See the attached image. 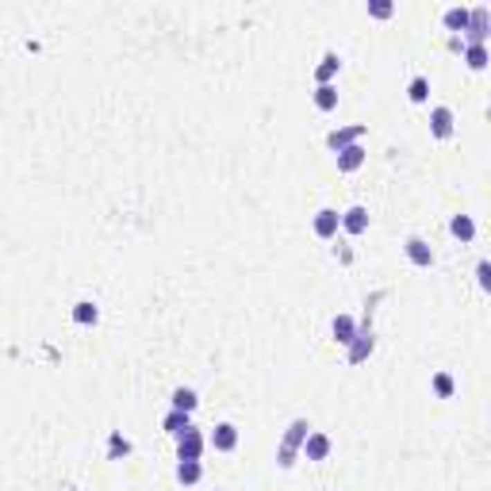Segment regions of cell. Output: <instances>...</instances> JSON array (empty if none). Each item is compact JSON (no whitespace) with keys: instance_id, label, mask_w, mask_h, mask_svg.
Listing matches in <instances>:
<instances>
[{"instance_id":"cell-1","label":"cell","mask_w":491,"mask_h":491,"mask_svg":"<svg viewBox=\"0 0 491 491\" xmlns=\"http://www.w3.org/2000/svg\"><path fill=\"white\" fill-rule=\"evenodd\" d=\"M311 434V426L303 422V418H296V422L288 426V434H284V445H280V465L288 468L292 465V457H296V449L303 445V438Z\"/></svg>"},{"instance_id":"cell-2","label":"cell","mask_w":491,"mask_h":491,"mask_svg":"<svg viewBox=\"0 0 491 491\" xmlns=\"http://www.w3.org/2000/svg\"><path fill=\"white\" fill-rule=\"evenodd\" d=\"M200 453H204V434L196 430V426L177 434V457L181 461H200Z\"/></svg>"},{"instance_id":"cell-3","label":"cell","mask_w":491,"mask_h":491,"mask_svg":"<svg viewBox=\"0 0 491 491\" xmlns=\"http://www.w3.org/2000/svg\"><path fill=\"white\" fill-rule=\"evenodd\" d=\"M468 42H483L488 39V31H491V12L488 8H472L468 12Z\"/></svg>"},{"instance_id":"cell-4","label":"cell","mask_w":491,"mask_h":491,"mask_svg":"<svg viewBox=\"0 0 491 491\" xmlns=\"http://www.w3.org/2000/svg\"><path fill=\"white\" fill-rule=\"evenodd\" d=\"M373 346H376V341H373V330H368V323H365L357 334H353V341H350V361H353V365H361V361L373 353Z\"/></svg>"},{"instance_id":"cell-5","label":"cell","mask_w":491,"mask_h":491,"mask_svg":"<svg viewBox=\"0 0 491 491\" xmlns=\"http://www.w3.org/2000/svg\"><path fill=\"white\" fill-rule=\"evenodd\" d=\"M361 166H365V146H361V142L338 150V169L341 173H353V169H361Z\"/></svg>"},{"instance_id":"cell-6","label":"cell","mask_w":491,"mask_h":491,"mask_svg":"<svg viewBox=\"0 0 491 491\" xmlns=\"http://www.w3.org/2000/svg\"><path fill=\"white\" fill-rule=\"evenodd\" d=\"M338 226H341V215L334 208H323L315 215V234H319V238H334V234H338Z\"/></svg>"},{"instance_id":"cell-7","label":"cell","mask_w":491,"mask_h":491,"mask_svg":"<svg viewBox=\"0 0 491 491\" xmlns=\"http://www.w3.org/2000/svg\"><path fill=\"white\" fill-rule=\"evenodd\" d=\"M211 445H215L219 453H231L234 445H238V430H234L231 422H219L215 434H211Z\"/></svg>"},{"instance_id":"cell-8","label":"cell","mask_w":491,"mask_h":491,"mask_svg":"<svg viewBox=\"0 0 491 491\" xmlns=\"http://www.w3.org/2000/svg\"><path fill=\"white\" fill-rule=\"evenodd\" d=\"M303 453H307V461H326L330 438H326V434H307V438H303Z\"/></svg>"},{"instance_id":"cell-9","label":"cell","mask_w":491,"mask_h":491,"mask_svg":"<svg viewBox=\"0 0 491 491\" xmlns=\"http://www.w3.org/2000/svg\"><path fill=\"white\" fill-rule=\"evenodd\" d=\"M407 258L415 261V265H422V269H430V265H434V250L426 246L422 238H407Z\"/></svg>"},{"instance_id":"cell-10","label":"cell","mask_w":491,"mask_h":491,"mask_svg":"<svg viewBox=\"0 0 491 491\" xmlns=\"http://www.w3.org/2000/svg\"><path fill=\"white\" fill-rule=\"evenodd\" d=\"M430 127H434L438 139H449V134H453V111L449 108H434L430 111Z\"/></svg>"},{"instance_id":"cell-11","label":"cell","mask_w":491,"mask_h":491,"mask_svg":"<svg viewBox=\"0 0 491 491\" xmlns=\"http://www.w3.org/2000/svg\"><path fill=\"white\" fill-rule=\"evenodd\" d=\"M341 226H346L350 234H365L368 231V211L365 208H350L346 215H341Z\"/></svg>"},{"instance_id":"cell-12","label":"cell","mask_w":491,"mask_h":491,"mask_svg":"<svg viewBox=\"0 0 491 491\" xmlns=\"http://www.w3.org/2000/svg\"><path fill=\"white\" fill-rule=\"evenodd\" d=\"M365 134V127H346V131H330V150H346V146H353V142Z\"/></svg>"},{"instance_id":"cell-13","label":"cell","mask_w":491,"mask_h":491,"mask_svg":"<svg viewBox=\"0 0 491 491\" xmlns=\"http://www.w3.org/2000/svg\"><path fill=\"white\" fill-rule=\"evenodd\" d=\"M315 108L319 111H334V108H338V89H334V84H319V89H315Z\"/></svg>"},{"instance_id":"cell-14","label":"cell","mask_w":491,"mask_h":491,"mask_svg":"<svg viewBox=\"0 0 491 491\" xmlns=\"http://www.w3.org/2000/svg\"><path fill=\"white\" fill-rule=\"evenodd\" d=\"M353 334H357V323H353L350 315H338V319H334V338H338L341 346H350Z\"/></svg>"},{"instance_id":"cell-15","label":"cell","mask_w":491,"mask_h":491,"mask_svg":"<svg viewBox=\"0 0 491 491\" xmlns=\"http://www.w3.org/2000/svg\"><path fill=\"white\" fill-rule=\"evenodd\" d=\"M196 403H200V400H196V391H192V388H177L173 391V411L192 415V411H196Z\"/></svg>"},{"instance_id":"cell-16","label":"cell","mask_w":491,"mask_h":491,"mask_svg":"<svg viewBox=\"0 0 491 491\" xmlns=\"http://www.w3.org/2000/svg\"><path fill=\"white\" fill-rule=\"evenodd\" d=\"M96 319H100V307H96V303H89V300H81L73 307V323H81V326H92L96 323Z\"/></svg>"},{"instance_id":"cell-17","label":"cell","mask_w":491,"mask_h":491,"mask_svg":"<svg viewBox=\"0 0 491 491\" xmlns=\"http://www.w3.org/2000/svg\"><path fill=\"white\" fill-rule=\"evenodd\" d=\"M338 69H341V58H338V54H326L323 66L315 69V81H319V84H330V77L338 73Z\"/></svg>"},{"instance_id":"cell-18","label":"cell","mask_w":491,"mask_h":491,"mask_svg":"<svg viewBox=\"0 0 491 491\" xmlns=\"http://www.w3.org/2000/svg\"><path fill=\"white\" fill-rule=\"evenodd\" d=\"M161 426H166V430L177 438V434H184V430L192 426V418L184 415V411H169V415H166V422H161Z\"/></svg>"},{"instance_id":"cell-19","label":"cell","mask_w":491,"mask_h":491,"mask_svg":"<svg viewBox=\"0 0 491 491\" xmlns=\"http://www.w3.org/2000/svg\"><path fill=\"white\" fill-rule=\"evenodd\" d=\"M200 476H204L200 461H181V465H177V480H181V483H196Z\"/></svg>"},{"instance_id":"cell-20","label":"cell","mask_w":491,"mask_h":491,"mask_svg":"<svg viewBox=\"0 0 491 491\" xmlns=\"http://www.w3.org/2000/svg\"><path fill=\"white\" fill-rule=\"evenodd\" d=\"M465 62H468L472 69H483V66H488V46H483V42H468Z\"/></svg>"},{"instance_id":"cell-21","label":"cell","mask_w":491,"mask_h":491,"mask_svg":"<svg viewBox=\"0 0 491 491\" xmlns=\"http://www.w3.org/2000/svg\"><path fill=\"white\" fill-rule=\"evenodd\" d=\"M449 231L453 234H457V238H472V234H476V223H472V219H468V215H453V223H449Z\"/></svg>"},{"instance_id":"cell-22","label":"cell","mask_w":491,"mask_h":491,"mask_svg":"<svg viewBox=\"0 0 491 491\" xmlns=\"http://www.w3.org/2000/svg\"><path fill=\"white\" fill-rule=\"evenodd\" d=\"M445 27L465 31V27H468V8H449V12H445Z\"/></svg>"},{"instance_id":"cell-23","label":"cell","mask_w":491,"mask_h":491,"mask_svg":"<svg viewBox=\"0 0 491 491\" xmlns=\"http://www.w3.org/2000/svg\"><path fill=\"white\" fill-rule=\"evenodd\" d=\"M407 96L415 104H422L426 96H430V81H426V77H415V81H411V89H407Z\"/></svg>"},{"instance_id":"cell-24","label":"cell","mask_w":491,"mask_h":491,"mask_svg":"<svg viewBox=\"0 0 491 491\" xmlns=\"http://www.w3.org/2000/svg\"><path fill=\"white\" fill-rule=\"evenodd\" d=\"M434 391H438V395H453V376L438 373V376H434Z\"/></svg>"},{"instance_id":"cell-25","label":"cell","mask_w":491,"mask_h":491,"mask_svg":"<svg viewBox=\"0 0 491 491\" xmlns=\"http://www.w3.org/2000/svg\"><path fill=\"white\" fill-rule=\"evenodd\" d=\"M368 16L388 19V16H391V4H388V0H368Z\"/></svg>"},{"instance_id":"cell-26","label":"cell","mask_w":491,"mask_h":491,"mask_svg":"<svg viewBox=\"0 0 491 491\" xmlns=\"http://www.w3.org/2000/svg\"><path fill=\"white\" fill-rule=\"evenodd\" d=\"M119 453H131V441L116 434V438H111V457H119Z\"/></svg>"},{"instance_id":"cell-27","label":"cell","mask_w":491,"mask_h":491,"mask_svg":"<svg viewBox=\"0 0 491 491\" xmlns=\"http://www.w3.org/2000/svg\"><path fill=\"white\" fill-rule=\"evenodd\" d=\"M476 276H480V288H491V265H488V261H480Z\"/></svg>"}]
</instances>
